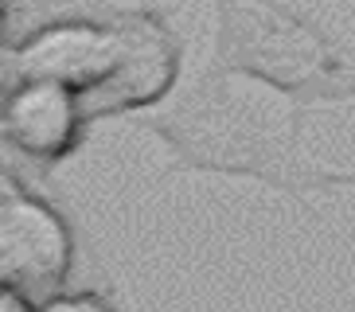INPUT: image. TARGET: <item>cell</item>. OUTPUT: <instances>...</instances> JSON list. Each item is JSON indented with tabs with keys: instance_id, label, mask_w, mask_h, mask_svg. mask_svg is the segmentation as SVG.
I'll return each instance as SVG.
<instances>
[{
	"instance_id": "obj_1",
	"label": "cell",
	"mask_w": 355,
	"mask_h": 312,
	"mask_svg": "<svg viewBox=\"0 0 355 312\" xmlns=\"http://www.w3.org/2000/svg\"><path fill=\"white\" fill-rule=\"evenodd\" d=\"M4 83L51 78L83 94L90 125L164 102L180 78V35L145 0H43L4 43Z\"/></svg>"
},
{
	"instance_id": "obj_2",
	"label": "cell",
	"mask_w": 355,
	"mask_h": 312,
	"mask_svg": "<svg viewBox=\"0 0 355 312\" xmlns=\"http://www.w3.org/2000/svg\"><path fill=\"white\" fill-rule=\"evenodd\" d=\"M304 105L309 102L261 78L211 62L180 105L148 117L145 129H153L184 168L258 180L297 196L355 187V172H340L304 153Z\"/></svg>"
},
{
	"instance_id": "obj_3",
	"label": "cell",
	"mask_w": 355,
	"mask_h": 312,
	"mask_svg": "<svg viewBox=\"0 0 355 312\" xmlns=\"http://www.w3.org/2000/svg\"><path fill=\"white\" fill-rule=\"evenodd\" d=\"M215 62L301 102H355V67L282 0H215Z\"/></svg>"
},
{
	"instance_id": "obj_4",
	"label": "cell",
	"mask_w": 355,
	"mask_h": 312,
	"mask_svg": "<svg viewBox=\"0 0 355 312\" xmlns=\"http://www.w3.org/2000/svg\"><path fill=\"white\" fill-rule=\"evenodd\" d=\"M74 270V230L67 215L4 172L0 180V285L35 304L59 297Z\"/></svg>"
},
{
	"instance_id": "obj_5",
	"label": "cell",
	"mask_w": 355,
	"mask_h": 312,
	"mask_svg": "<svg viewBox=\"0 0 355 312\" xmlns=\"http://www.w3.org/2000/svg\"><path fill=\"white\" fill-rule=\"evenodd\" d=\"M86 117L83 94L51 78H16L4 83L0 105V137L8 153L24 156L32 168L63 164L83 145Z\"/></svg>"
},
{
	"instance_id": "obj_6",
	"label": "cell",
	"mask_w": 355,
	"mask_h": 312,
	"mask_svg": "<svg viewBox=\"0 0 355 312\" xmlns=\"http://www.w3.org/2000/svg\"><path fill=\"white\" fill-rule=\"evenodd\" d=\"M40 312H117L114 304L105 301L102 293H59V297H51V301H43Z\"/></svg>"
},
{
	"instance_id": "obj_7",
	"label": "cell",
	"mask_w": 355,
	"mask_h": 312,
	"mask_svg": "<svg viewBox=\"0 0 355 312\" xmlns=\"http://www.w3.org/2000/svg\"><path fill=\"white\" fill-rule=\"evenodd\" d=\"M0 312H40V304L12 285H0Z\"/></svg>"
},
{
	"instance_id": "obj_8",
	"label": "cell",
	"mask_w": 355,
	"mask_h": 312,
	"mask_svg": "<svg viewBox=\"0 0 355 312\" xmlns=\"http://www.w3.org/2000/svg\"><path fill=\"white\" fill-rule=\"evenodd\" d=\"M352 312H355V304H352Z\"/></svg>"
}]
</instances>
